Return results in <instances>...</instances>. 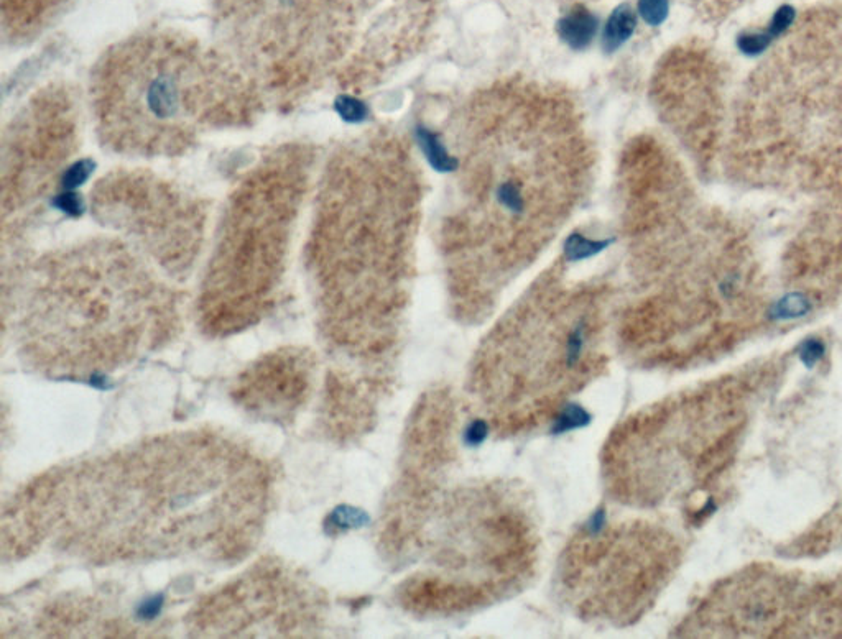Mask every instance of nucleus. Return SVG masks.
Returning a JSON list of instances; mask_svg holds the SVG:
<instances>
[{
  "label": "nucleus",
  "instance_id": "f257e3e1",
  "mask_svg": "<svg viewBox=\"0 0 842 639\" xmlns=\"http://www.w3.org/2000/svg\"><path fill=\"white\" fill-rule=\"evenodd\" d=\"M269 474L246 449L183 434L96 459L33 485L15 511L28 543L56 536L102 561L188 552L236 556L254 539Z\"/></svg>",
  "mask_w": 842,
  "mask_h": 639
},
{
  "label": "nucleus",
  "instance_id": "f03ea898",
  "mask_svg": "<svg viewBox=\"0 0 842 639\" xmlns=\"http://www.w3.org/2000/svg\"><path fill=\"white\" fill-rule=\"evenodd\" d=\"M172 295L122 249L73 253L40 270L22 316L33 364L73 377L129 364L170 336Z\"/></svg>",
  "mask_w": 842,
  "mask_h": 639
},
{
  "label": "nucleus",
  "instance_id": "7ed1b4c3",
  "mask_svg": "<svg viewBox=\"0 0 842 639\" xmlns=\"http://www.w3.org/2000/svg\"><path fill=\"white\" fill-rule=\"evenodd\" d=\"M94 106L102 137L137 155H167L190 147L211 125L237 119L250 92L236 68L185 38L137 37L104 58Z\"/></svg>",
  "mask_w": 842,
  "mask_h": 639
},
{
  "label": "nucleus",
  "instance_id": "20e7f679",
  "mask_svg": "<svg viewBox=\"0 0 842 639\" xmlns=\"http://www.w3.org/2000/svg\"><path fill=\"white\" fill-rule=\"evenodd\" d=\"M232 199L203 286L201 316L209 331L232 332L259 319L282 278L306 171L290 157L272 158Z\"/></svg>",
  "mask_w": 842,
  "mask_h": 639
},
{
  "label": "nucleus",
  "instance_id": "39448f33",
  "mask_svg": "<svg viewBox=\"0 0 842 639\" xmlns=\"http://www.w3.org/2000/svg\"><path fill=\"white\" fill-rule=\"evenodd\" d=\"M241 58L272 86L310 83L338 32L334 0H221Z\"/></svg>",
  "mask_w": 842,
  "mask_h": 639
},
{
  "label": "nucleus",
  "instance_id": "423d86ee",
  "mask_svg": "<svg viewBox=\"0 0 842 639\" xmlns=\"http://www.w3.org/2000/svg\"><path fill=\"white\" fill-rule=\"evenodd\" d=\"M310 590L280 566L257 567L211 595L191 617L196 635H303L310 628Z\"/></svg>",
  "mask_w": 842,
  "mask_h": 639
},
{
  "label": "nucleus",
  "instance_id": "0eeeda50",
  "mask_svg": "<svg viewBox=\"0 0 842 639\" xmlns=\"http://www.w3.org/2000/svg\"><path fill=\"white\" fill-rule=\"evenodd\" d=\"M106 186V183H104ZM99 207H121L122 214H111L122 229L139 237L145 249L165 267H185L195 255L199 240V222L185 198L158 183L134 180L114 181L107 188L124 198H117L98 186Z\"/></svg>",
  "mask_w": 842,
  "mask_h": 639
},
{
  "label": "nucleus",
  "instance_id": "6e6552de",
  "mask_svg": "<svg viewBox=\"0 0 842 639\" xmlns=\"http://www.w3.org/2000/svg\"><path fill=\"white\" fill-rule=\"evenodd\" d=\"M315 359L310 352L283 349L250 365L236 383L237 403L272 421L292 418L310 398Z\"/></svg>",
  "mask_w": 842,
  "mask_h": 639
},
{
  "label": "nucleus",
  "instance_id": "1a4fd4ad",
  "mask_svg": "<svg viewBox=\"0 0 842 639\" xmlns=\"http://www.w3.org/2000/svg\"><path fill=\"white\" fill-rule=\"evenodd\" d=\"M599 22L596 15L591 14L588 9L578 7L571 10L570 14L563 17L558 25L560 38L573 50H583L596 37Z\"/></svg>",
  "mask_w": 842,
  "mask_h": 639
},
{
  "label": "nucleus",
  "instance_id": "9d476101",
  "mask_svg": "<svg viewBox=\"0 0 842 639\" xmlns=\"http://www.w3.org/2000/svg\"><path fill=\"white\" fill-rule=\"evenodd\" d=\"M58 0H2L5 23L15 30L32 27Z\"/></svg>",
  "mask_w": 842,
  "mask_h": 639
},
{
  "label": "nucleus",
  "instance_id": "9b49d317",
  "mask_svg": "<svg viewBox=\"0 0 842 639\" xmlns=\"http://www.w3.org/2000/svg\"><path fill=\"white\" fill-rule=\"evenodd\" d=\"M635 27H637V19H635V14L629 5H622L619 9L614 10L607 20L604 35H602L604 48L609 53L619 50L620 46L624 45L634 35Z\"/></svg>",
  "mask_w": 842,
  "mask_h": 639
},
{
  "label": "nucleus",
  "instance_id": "f8f14e48",
  "mask_svg": "<svg viewBox=\"0 0 842 639\" xmlns=\"http://www.w3.org/2000/svg\"><path fill=\"white\" fill-rule=\"evenodd\" d=\"M417 140L421 152L425 153L426 160L430 161V165L435 170L441 173H453L458 168V160L451 157L448 148L441 142L440 135L425 127H418Z\"/></svg>",
  "mask_w": 842,
  "mask_h": 639
},
{
  "label": "nucleus",
  "instance_id": "ddd939ff",
  "mask_svg": "<svg viewBox=\"0 0 842 639\" xmlns=\"http://www.w3.org/2000/svg\"><path fill=\"white\" fill-rule=\"evenodd\" d=\"M494 199H496L497 206L502 211L512 214V216H520V214L527 212V189L523 188L522 181L519 178H514V176L499 181V184L494 188Z\"/></svg>",
  "mask_w": 842,
  "mask_h": 639
},
{
  "label": "nucleus",
  "instance_id": "4468645a",
  "mask_svg": "<svg viewBox=\"0 0 842 639\" xmlns=\"http://www.w3.org/2000/svg\"><path fill=\"white\" fill-rule=\"evenodd\" d=\"M607 245L609 240H591L581 234H573L566 242L565 253L571 260H583L606 249Z\"/></svg>",
  "mask_w": 842,
  "mask_h": 639
},
{
  "label": "nucleus",
  "instance_id": "2eb2a0df",
  "mask_svg": "<svg viewBox=\"0 0 842 639\" xmlns=\"http://www.w3.org/2000/svg\"><path fill=\"white\" fill-rule=\"evenodd\" d=\"M773 37L768 32H749V33H742L739 40H737V46H739V50L744 53L745 56H760L767 50L770 43H772Z\"/></svg>",
  "mask_w": 842,
  "mask_h": 639
},
{
  "label": "nucleus",
  "instance_id": "dca6fc26",
  "mask_svg": "<svg viewBox=\"0 0 842 639\" xmlns=\"http://www.w3.org/2000/svg\"><path fill=\"white\" fill-rule=\"evenodd\" d=\"M640 17L650 25H660L668 15V0H639Z\"/></svg>",
  "mask_w": 842,
  "mask_h": 639
},
{
  "label": "nucleus",
  "instance_id": "f3484780",
  "mask_svg": "<svg viewBox=\"0 0 842 639\" xmlns=\"http://www.w3.org/2000/svg\"><path fill=\"white\" fill-rule=\"evenodd\" d=\"M339 112L344 119L349 122H359L367 115V109L361 101H357L354 97H343L339 99Z\"/></svg>",
  "mask_w": 842,
  "mask_h": 639
},
{
  "label": "nucleus",
  "instance_id": "a211bd4d",
  "mask_svg": "<svg viewBox=\"0 0 842 639\" xmlns=\"http://www.w3.org/2000/svg\"><path fill=\"white\" fill-rule=\"evenodd\" d=\"M793 19H795L793 10L790 9V7H782V9L778 10L777 14L773 15L772 22H770V27H768L767 32L770 33L773 38L778 37V35H782L783 32H787L790 25H792Z\"/></svg>",
  "mask_w": 842,
  "mask_h": 639
}]
</instances>
